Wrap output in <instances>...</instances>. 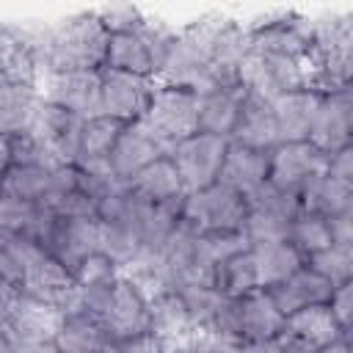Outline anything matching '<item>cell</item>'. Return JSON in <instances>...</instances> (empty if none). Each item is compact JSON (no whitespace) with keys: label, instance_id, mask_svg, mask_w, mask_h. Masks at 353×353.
Returning a JSON list of instances; mask_svg holds the SVG:
<instances>
[{"label":"cell","instance_id":"obj_1","mask_svg":"<svg viewBox=\"0 0 353 353\" xmlns=\"http://www.w3.org/2000/svg\"><path fill=\"white\" fill-rule=\"evenodd\" d=\"M108 39H110V33L102 28L97 11H83V14L66 17L44 39H39L44 74L105 69Z\"/></svg>","mask_w":353,"mask_h":353},{"label":"cell","instance_id":"obj_2","mask_svg":"<svg viewBox=\"0 0 353 353\" xmlns=\"http://www.w3.org/2000/svg\"><path fill=\"white\" fill-rule=\"evenodd\" d=\"M309 88L317 94L350 88L353 74V17L325 14L312 19V50L306 55Z\"/></svg>","mask_w":353,"mask_h":353},{"label":"cell","instance_id":"obj_3","mask_svg":"<svg viewBox=\"0 0 353 353\" xmlns=\"http://www.w3.org/2000/svg\"><path fill=\"white\" fill-rule=\"evenodd\" d=\"M221 22H223L221 14H207L174 30L168 39L165 55H163L157 83L182 85V88H193L196 94H201L210 80L212 44H215Z\"/></svg>","mask_w":353,"mask_h":353},{"label":"cell","instance_id":"obj_4","mask_svg":"<svg viewBox=\"0 0 353 353\" xmlns=\"http://www.w3.org/2000/svg\"><path fill=\"white\" fill-rule=\"evenodd\" d=\"M141 210L143 204L124 185L116 188L105 201H99V251H105L119 268L130 265L143 248Z\"/></svg>","mask_w":353,"mask_h":353},{"label":"cell","instance_id":"obj_5","mask_svg":"<svg viewBox=\"0 0 353 353\" xmlns=\"http://www.w3.org/2000/svg\"><path fill=\"white\" fill-rule=\"evenodd\" d=\"M171 33H174L171 28H165L163 22H157L152 17L138 30L113 33L108 39L105 66L116 69V72H130V74H138V77L157 80Z\"/></svg>","mask_w":353,"mask_h":353},{"label":"cell","instance_id":"obj_6","mask_svg":"<svg viewBox=\"0 0 353 353\" xmlns=\"http://www.w3.org/2000/svg\"><path fill=\"white\" fill-rule=\"evenodd\" d=\"M240 85L265 99H276L281 94L309 88L306 58L251 47L240 66Z\"/></svg>","mask_w":353,"mask_h":353},{"label":"cell","instance_id":"obj_7","mask_svg":"<svg viewBox=\"0 0 353 353\" xmlns=\"http://www.w3.org/2000/svg\"><path fill=\"white\" fill-rule=\"evenodd\" d=\"M143 124L165 149H171L188 135L199 132V94L193 88L157 83Z\"/></svg>","mask_w":353,"mask_h":353},{"label":"cell","instance_id":"obj_8","mask_svg":"<svg viewBox=\"0 0 353 353\" xmlns=\"http://www.w3.org/2000/svg\"><path fill=\"white\" fill-rule=\"evenodd\" d=\"M245 212H248L245 199L240 193H234L232 188L215 182L204 190L185 196L179 221L188 229H193L196 234H201V232H240Z\"/></svg>","mask_w":353,"mask_h":353},{"label":"cell","instance_id":"obj_9","mask_svg":"<svg viewBox=\"0 0 353 353\" xmlns=\"http://www.w3.org/2000/svg\"><path fill=\"white\" fill-rule=\"evenodd\" d=\"M226 146H229V138L210 135V132H193L168 149V160L174 163L185 185V193H196L218 182Z\"/></svg>","mask_w":353,"mask_h":353},{"label":"cell","instance_id":"obj_10","mask_svg":"<svg viewBox=\"0 0 353 353\" xmlns=\"http://www.w3.org/2000/svg\"><path fill=\"white\" fill-rule=\"evenodd\" d=\"M22 295L52 306L58 312H69L77 303V287L72 270H66L58 259L44 254L36 243H28L25 254V281H22Z\"/></svg>","mask_w":353,"mask_h":353},{"label":"cell","instance_id":"obj_11","mask_svg":"<svg viewBox=\"0 0 353 353\" xmlns=\"http://www.w3.org/2000/svg\"><path fill=\"white\" fill-rule=\"evenodd\" d=\"M336 342H350V336L342 334L328 306H309L284 314L281 331L273 339V345L284 353H320Z\"/></svg>","mask_w":353,"mask_h":353},{"label":"cell","instance_id":"obj_12","mask_svg":"<svg viewBox=\"0 0 353 353\" xmlns=\"http://www.w3.org/2000/svg\"><path fill=\"white\" fill-rule=\"evenodd\" d=\"M154 88H157V80L105 66L99 72V113L113 116L124 124L143 121Z\"/></svg>","mask_w":353,"mask_h":353},{"label":"cell","instance_id":"obj_13","mask_svg":"<svg viewBox=\"0 0 353 353\" xmlns=\"http://www.w3.org/2000/svg\"><path fill=\"white\" fill-rule=\"evenodd\" d=\"M39 248L52 259H58L66 270H74L88 254L99 251V221L50 215L39 237Z\"/></svg>","mask_w":353,"mask_h":353},{"label":"cell","instance_id":"obj_14","mask_svg":"<svg viewBox=\"0 0 353 353\" xmlns=\"http://www.w3.org/2000/svg\"><path fill=\"white\" fill-rule=\"evenodd\" d=\"M325 171V154L309 141H281L268 152V182L298 196L309 179Z\"/></svg>","mask_w":353,"mask_h":353},{"label":"cell","instance_id":"obj_15","mask_svg":"<svg viewBox=\"0 0 353 353\" xmlns=\"http://www.w3.org/2000/svg\"><path fill=\"white\" fill-rule=\"evenodd\" d=\"M99 320L110 342L146 334L149 331V298L141 292V287L132 279L121 273L116 284L110 287V295H108V303Z\"/></svg>","mask_w":353,"mask_h":353},{"label":"cell","instance_id":"obj_16","mask_svg":"<svg viewBox=\"0 0 353 353\" xmlns=\"http://www.w3.org/2000/svg\"><path fill=\"white\" fill-rule=\"evenodd\" d=\"M44 77L39 39L22 28L0 25V85H33Z\"/></svg>","mask_w":353,"mask_h":353},{"label":"cell","instance_id":"obj_17","mask_svg":"<svg viewBox=\"0 0 353 353\" xmlns=\"http://www.w3.org/2000/svg\"><path fill=\"white\" fill-rule=\"evenodd\" d=\"M102 72V69H99ZM99 72H55L44 74L39 94L44 102L91 119L99 113Z\"/></svg>","mask_w":353,"mask_h":353},{"label":"cell","instance_id":"obj_18","mask_svg":"<svg viewBox=\"0 0 353 353\" xmlns=\"http://www.w3.org/2000/svg\"><path fill=\"white\" fill-rule=\"evenodd\" d=\"M350 138H353V91L345 88V91L320 94L309 143H314L323 154H331L342 146H350Z\"/></svg>","mask_w":353,"mask_h":353},{"label":"cell","instance_id":"obj_19","mask_svg":"<svg viewBox=\"0 0 353 353\" xmlns=\"http://www.w3.org/2000/svg\"><path fill=\"white\" fill-rule=\"evenodd\" d=\"M168 149L146 130L143 121H132L121 130L110 157H108V165H110V174L119 185H127L132 176H138L146 165H152L154 160L165 157Z\"/></svg>","mask_w":353,"mask_h":353},{"label":"cell","instance_id":"obj_20","mask_svg":"<svg viewBox=\"0 0 353 353\" xmlns=\"http://www.w3.org/2000/svg\"><path fill=\"white\" fill-rule=\"evenodd\" d=\"M85 119L77 113H69L63 108H55L41 99V108L33 121V132L41 138V143L50 149L55 163L74 165L80 157V138H83Z\"/></svg>","mask_w":353,"mask_h":353},{"label":"cell","instance_id":"obj_21","mask_svg":"<svg viewBox=\"0 0 353 353\" xmlns=\"http://www.w3.org/2000/svg\"><path fill=\"white\" fill-rule=\"evenodd\" d=\"M63 320V312L44 306L22 292L11 301L6 317L0 320V334L6 339H44L52 342L58 334V325Z\"/></svg>","mask_w":353,"mask_h":353},{"label":"cell","instance_id":"obj_22","mask_svg":"<svg viewBox=\"0 0 353 353\" xmlns=\"http://www.w3.org/2000/svg\"><path fill=\"white\" fill-rule=\"evenodd\" d=\"M229 141L232 143H240V146H248V149L270 152L279 143V132H276V119H273L270 99L245 91Z\"/></svg>","mask_w":353,"mask_h":353},{"label":"cell","instance_id":"obj_23","mask_svg":"<svg viewBox=\"0 0 353 353\" xmlns=\"http://www.w3.org/2000/svg\"><path fill=\"white\" fill-rule=\"evenodd\" d=\"M284 314L268 295V290H256L251 295L237 298V325L240 342L245 345H270L281 331Z\"/></svg>","mask_w":353,"mask_h":353},{"label":"cell","instance_id":"obj_24","mask_svg":"<svg viewBox=\"0 0 353 353\" xmlns=\"http://www.w3.org/2000/svg\"><path fill=\"white\" fill-rule=\"evenodd\" d=\"M270 105H273L279 143L281 141H309L312 121H314V113H317V105H320L317 91H312V88L290 91V94H281V97L270 99Z\"/></svg>","mask_w":353,"mask_h":353},{"label":"cell","instance_id":"obj_25","mask_svg":"<svg viewBox=\"0 0 353 353\" xmlns=\"http://www.w3.org/2000/svg\"><path fill=\"white\" fill-rule=\"evenodd\" d=\"M218 182L232 188L243 199L251 196L256 188H262L268 182V152L248 149V146H240V143L229 141Z\"/></svg>","mask_w":353,"mask_h":353},{"label":"cell","instance_id":"obj_26","mask_svg":"<svg viewBox=\"0 0 353 353\" xmlns=\"http://www.w3.org/2000/svg\"><path fill=\"white\" fill-rule=\"evenodd\" d=\"M331 292H334V287L320 273H314L309 265H303L287 281L268 290V295L273 298V303L279 306L281 314H292V312H301L309 306H325Z\"/></svg>","mask_w":353,"mask_h":353},{"label":"cell","instance_id":"obj_27","mask_svg":"<svg viewBox=\"0 0 353 353\" xmlns=\"http://www.w3.org/2000/svg\"><path fill=\"white\" fill-rule=\"evenodd\" d=\"M243 85H215L199 94V132L229 138L243 105Z\"/></svg>","mask_w":353,"mask_h":353},{"label":"cell","instance_id":"obj_28","mask_svg":"<svg viewBox=\"0 0 353 353\" xmlns=\"http://www.w3.org/2000/svg\"><path fill=\"white\" fill-rule=\"evenodd\" d=\"M124 188L143 204H171V201H182L188 196L174 163L168 160V154L154 160L152 165H146Z\"/></svg>","mask_w":353,"mask_h":353},{"label":"cell","instance_id":"obj_29","mask_svg":"<svg viewBox=\"0 0 353 353\" xmlns=\"http://www.w3.org/2000/svg\"><path fill=\"white\" fill-rule=\"evenodd\" d=\"M52 342L58 353H99L110 339L97 314L83 309H69L63 312V320Z\"/></svg>","mask_w":353,"mask_h":353},{"label":"cell","instance_id":"obj_30","mask_svg":"<svg viewBox=\"0 0 353 353\" xmlns=\"http://www.w3.org/2000/svg\"><path fill=\"white\" fill-rule=\"evenodd\" d=\"M149 331L157 334L168 347L196 334L190 314L185 309V301L176 290H165L149 298Z\"/></svg>","mask_w":353,"mask_h":353},{"label":"cell","instance_id":"obj_31","mask_svg":"<svg viewBox=\"0 0 353 353\" xmlns=\"http://www.w3.org/2000/svg\"><path fill=\"white\" fill-rule=\"evenodd\" d=\"M298 204H301V212L320 215L328 221L345 210H353V188L339 185L323 171L303 185V190L298 193Z\"/></svg>","mask_w":353,"mask_h":353},{"label":"cell","instance_id":"obj_32","mask_svg":"<svg viewBox=\"0 0 353 353\" xmlns=\"http://www.w3.org/2000/svg\"><path fill=\"white\" fill-rule=\"evenodd\" d=\"M41 94L33 85H0V135H19L33 130Z\"/></svg>","mask_w":353,"mask_h":353},{"label":"cell","instance_id":"obj_33","mask_svg":"<svg viewBox=\"0 0 353 353\" xmlns=\"http://www.w3.org/2000/svg\"><path fill=\"white\" fill-rule=\"evenodd\" d=\"M212 290L221 292L223 298H243V295H251L259 287V276H256V259H254V251L245 248V251H237L232 254L229 259H223L215 270H212Z\"/></svg>","mask_w":353,"mask_h":353},{"label":"cell","instance_id":"obj_34","mask_svg":"<svg viewBox=\"0 0 353 353\" xmlns=\"http://www.w3.org/2000/svg\"><path fill=\"white\" fill-rule=\"evenodd\" d=\"M251 251H254V259H256V276H259L262 290H270V287L287 281L292 273H298L306 265V259L301 256V251L290 240L256 245Z\"/></svg>","mask_w":353,"mask_h":353},{"label":"cell","instance_id":"obj_35","mask_svg":"<svg viewBox=\"0 0 353 353\" xmlns=\"http://www.w3.org/2000/svg\"><path fill=\"white\" fill-rule=\"evenodd\" d=\"M124 127H127L124 121H119L113 116H105V113H97V116L85 119L77 165H108V157H110V152H113Z\"/></svg>","mask_w":353,"mask_h":353},{"label":"cell","instance_id":"obj_36","mask_svg":"<svg viewBox=\"0 0 353 353\" xmlns=\"http://www.w3.org/2000/svg\"><path fill=\"white\" fill-rule=\"evenodd\" d=\"M50 221V212L41 204H30L14 196H0V234L25 237L39 245V237Z\"/></svg>","mask_w":353,"mask_h":353},{"label":"cell","instance_id":"obj_37","mask_svg":"<svg viewBox=\"0 0 353 353\" xmlns=\"http://www.w3.org/2000/svg\"><path fill=\"white\" fill-rule=\"evenodd\" d=\"M3 193L41 204L52 193V168H36V165H8V171L0 176Z\"/></svg>","mask_w":353,"mask_h":353},{"label":"cell","instance_id":"obj_38","mask_svg":"<svg viewBox=\"0 0 353 353\" xmlns=\"http://www.w3.org/2000/svg\"><path fill=\"white\" fill-rule=\"evenodd\" d=\"M287 240L301 251L303 259H309V256L325 251L328 245H334L328 221L320 218V215H309V212H298V218L290 223V237Z\"/></svg>","mask_w":353,"mask_h":353},{"label":"cell","instance_id":"obj_39","mask_svg":"<svg viewBox=\"0 0 353 353\" xmlns=\"http://www.w3.org/2000/svg\"><path fill=\"white\" fill-rule=\"evenodd\" d=\"M290 218H281V215H273V212H265V210H251L245 212V221H243V237L248 243V248H256V245H268V243H281L290 237Z\"/></svg>","mask_w":353,"mask_h":353},{"label":"cell","instance_id":"obj_40","mask_svg":"<svg viewBox=\"0 0 353 353\" xmlns=\"http://www.w3.org/2000/svg\"><path fill=\"white\" fill-rule=\"evenodd\" d=\"M72 276H74V287L80 292L83 290H110L116 284V279L121 276V268L105 251H94L72 270Z\"/></svg>","mask_w":353,"mask_h":353},{"label":"cell","instance_id":"obj_41","mask_svg":"<svg viewBox=\"0 0 353 353\" xmlns=\"http://www.w3.org/2000/svg\"><path fill=\"white\" fill-rule=\"evenodd\" d=\"M306 265L320 273L331 287L353 281V245H328L325 251L306 259Z\"/></svg>","mask_w":353,"mask_h":353},{"label":"cell","instance_id":"obj_42","mask_svg":"<svg viewBox=\"0 0 353 353\" xmlns=\"http://www.w3.org/2000/svg\"><path fill=\"white\" fill-rule=\"evenodd\" d=\"M28 243L30 240H25V237L0 234V284L14 287V290H22Z\"/></svg>","mask_w":353,"mask_h":353},{"label":"cell","instance_id":"obj_43","mask_svg":"<svg viewBox=\"0 0 353 353\" xmlns=\"http://www.w3.org/2000/svg\"><path fill=\"white\" fill-rule=\"evenodd\" d=\"M8 143H11V165H36V168L61 165V163H55V157L50 154V149L41 143V138L33 130L11 135Z\"/></svg>","mask_w":353,"mask_h":353},{"label":"cell","instance_id":"obj_44","mask_svg":"<svg viewBox=\"0 0 353 353\" xmlns=\"http://www.w3.org/2000/svg\"><path fill=\"white\" fill-rule=\"evenodd\" d=\"M245 204H248L251 210H265V212H273V215H281V218H290V221H295L298 212H301L298 196L284 193V190L273 188L270 182H265V185L256 188L251 196H245Z\"/></svg>","mask_w":353,"mask_h":353},{"label":"cell","instance_id":"obj_45","mask_svg":"<svg viewBox=\"0 0 353 353\" xmlns=\"http://www.w3.org/2000/svg\"><path fill=\"white\" fill-rule=\"evenodd\" d=\"M99 14V22L102 28L113 36V33H130V30H138L146 25V14L135 6H116V8H102L97 11Z\"/></svg>","mask_w":353,"mask_h":353},{"label":"cell","instance_id":"obj_46","mask_svg":"<svg viewBox=\"0 0 353 353\" xmlns=\"http://www.w3.org/2000/svg\"><path fill=\"white\" fill-rule=\"evenodd\" d=\"M325 306H328L331 317L336 320V325L342 328V334H347V336H350V317H353V281L334 287V292H331V298H328V303H325Z\"/></svg>","mask_w":353,"mask_h":353},{"label":"cell","instance_id":"obj_47","mask_svg":"<svg viewBox=\"0 0 353 353\" xmlns=\"http://www.w3.org/2000/svg\"><path fill=\"white\" fill-rule=\"evenodd\" d=\"M325 174L336 179L339 185L353 188V146H342L331 154H325Z\"/></svg>","mask_w":353,"mask_h":353},{"label":"cell","instance_id":"obj_48","mask_svg":"<svg viewBox=\"0 0 353 353\" xmlns=\"http://www.w3.org/2000/svg\"><path fill=\"white\" fill-rule=\"evenodd\" d=\"M226 347H229V342H218L215 336L196 331V334H190L188 339L171 345L168 353H226Z\"/></svg>","mask_w":353,"mask_h":353},{"label":"cell","instance_id":"obj_49","mask_svg":"<svg viewBox=\"0 0 353 353\" xmlns=\"http://www.w3.org/2000/svg\"><path fill=\"white\" fill-rule=\"evenodd\" d=\"M113 347H116V353H168V345L152 331L130 336V339H119V342H113Z\"/></svg>","mask_w":353,"mask_h":353},{"label":"cell","instance_id":"obj_50","mask_svg":"<svg viewBox=\"0 0 353 353\" xmlns=\"http://www.w3.org/2000/svg\"><path fill=\"white\" fill-rule=\"evenodd\" d=\"M328 226H331V240L336 245H353V210L328 218Z\"/></svg>","mask_w":353,"mask_h":353},{"label":"cell","instance_id":"obj_51","mask_svg":"<svg viewBox=\"0 0 353 353\" xmlns=\"http://www.w3.org/2000/svg\"><path fill=\"white\" fill-rule=\"evenodd\" d=\"M6 353H58V347L44 339H6Z\"/></svg>","mask_w":353,"mask_h":353},{"label":"cell","instance_id":"obj_52","mask_svg":"<svg viewBox=\"0 0 353 353\" xmlns=\"http://www.w3.org/2000/svg\"><path fill=\"white\" fill-rule=\"evenodd\" d=\"M17 292H19V290H14V287H6V284H0V320L6 317V312H8L11 301L17 298Z\"/></svg>","mask_w":353,"mask_h":353},{"label":"cell","instance_id":"obj_53","mask_svg":"<svg viewBox=\"0 0 353 353\" xmlns=\"http://www.w3.org/2000/svg\"><path fill=\"white\" fill-rule=\"evenodd\" d=\"M11 165V143H8V135H0V176L8 171Z\"/></svg>","mask_w":353,"mask_h":353},{"label":"cell","instance_id":"obj_54","mask_svg":"<svg viewBox=\"0 0 353 353\" xmlns=\"http://www.w3.org/2000/svg\"><path fill=\"white\" fill-rule=\"evenodd\" d=\"M320 353H350V342H336V345H331V347H325Z\"/></svg>","mask_w":353,"mask_h":353},{"label":"cell","instance_id":"obj_55","mask_svg":"<svg viewBox=\"0 0 353 353\" xmlns=\"http://www.w3.org/2000/svg\"><path fill=\"white\" fill-rule=\"evenodd\" d=\"M262 353H284V350H279V347L270 342V345H265V350H262Z\"/></svg>","mask_w":353,"mask_h":353},{"label":"cell","instance_id":"obj_56","mask_svg":"<svg viewBox=\"0 0 353 353\" xmlns=\"http://www.w3.org/2000/svg\"><path fill=\"white\" fill-rule=\"evenodd\" d=\"M0 353H6V336L0 334Z\"/></svg>","mask_w":353,"mask_h":353},{"label":"cell","instance_id":"obj_57","mask_svg":"<svg viewBox=\"0 0 353 353\" xmlns=\"http://www.w3.org/2000/svg\"><path fill=\"white\" fill-rule=\"evenodd\" d=\"M0 196H3V185H0Z\"/></svg>","mask_w":353,"mask_h":353}]
</instances>
